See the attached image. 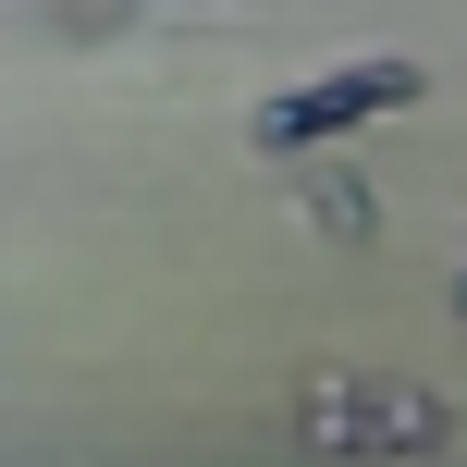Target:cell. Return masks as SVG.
I'll return each instance as SVG.
<instances>
[{
    "label": "cell",
    "mask_w": 467,
    "mask_h": 467,
    "mask_svg": "<svg viewBox=\"0 0 467 467\" xmlns=\"http://www.w3.org/2000/svg\"><path fill=\"white\" fill-rule=\"evenodd\" d=\"M419 99H431V62L369 49V62L320 74V87H271L258 123H246V148L258 161H296V148H332V136H357V123H394V111H419Z\"/></svg>",
    "instance_id": "obj_1"
},
{
    "label": "cell",
    "mask_w": 467,
    "mask_h": 467,
    "mask_svg": "<svg viewBox=\"0 0 467 467\" xmlns=\"http://www.w3.org/2000/svg\"><path fill=\"white\" fill-rule=\"evenodd\" d=\"M296 431L320 455H431L455 431V406L443 394H419V381H369V369H320L307 381V406H296Z\"/></svg>",
    "instance_id": "obj_2"
},
{
    "label": "cell",
    "mask_w": 467,
    "mask_h": 467,
    "mask_svg": "<svg viewBox=\"0 0 467 467\" xmlns=\"http://www.w3.org/2000/svg\"><path fill=\"white\" fill-rule=\"evenodd\" d=\"M296 161H307V148H296ZM296 197H307L332 234H369V185H357V172H320V161H307V185H296Z\"/></svg>",
    "instance_id": "obj_3"
},
{
    "label": "cell",
    "mask_w": 467,
    "mask_h": 467,
    "mask_svg": "<svg viewBox=\"0 0 467 467\" xmlns=\"http://www.w3.org/2000/svg\"><path fill=\"white\" fill-rule=\"evenodd\" d=\"M455 320H467V258H455Z\"/></svg>",
    "instance_id": "obj_4"
}]
</instances>
